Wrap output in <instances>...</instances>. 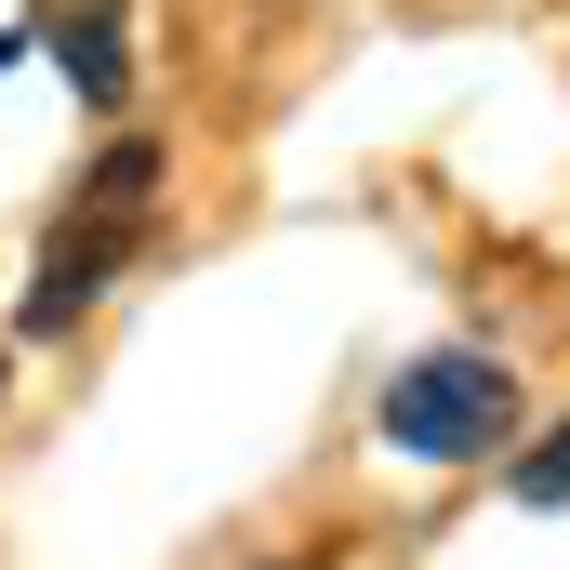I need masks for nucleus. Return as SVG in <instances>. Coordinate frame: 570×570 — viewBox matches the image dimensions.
Returning a JSON list of instances; mask_svg holds the SVG:
<instances>
[{"label": "nucleus", "mask_w": 570, "mask_h": 570, "mask_svg": "<svg viewBox=\"0 0 570 570\" xmlns=\"http://www.w3.org/2000/svg\"><path fill=\"white\" fill-rule=\"evenodd\" d=\"M504 412H518V372H504L491 345H438V358H412V372L372 399V438L412 451V464H464V451L504 438Z\"/></svg>", "instance_id": "1"}, {"label": "nucleus", "mask_w": 570, "mask_h": 570, "mask_svg": "<svg viewBox=\"0 0 570 570\" xmlns=\"http://www.w3.org/2000/svg\"><path fill=\"white\" fill-rule=\"evenodd\" d=\"M120 266H134V226H53V239H40V279H27V332L94 318Z\"/></svg>", "instance_id": "2"}, {"label": "nucleus", "mask_w": 570, "mask_h": 570, "mask_svg": "<svg viewBox=\"0 0 570 570\" xmlns=\"http://www.w3.org/2000/svg\"><path fill=\"white\" fill-rule=\"evenodd\" d=\"M53 67L80 80V107H120V94H134V53H120V0H53Z\"/></svg>", "instance_id": "3"}, {"label": "nucleus", "mask_w": 570, "mask_h": 570, "mask_svg": "<svg viewBox=\"0 0 570 570\" xmlns=\"http://www.w3.org/2000/svg\"><path fill=\"white\" fill-rule=\"evenodd\" d=\"M146 199H159V146H107L94 159V186H80V226H146Z\"/></svg>", "instance_id": "4"}, {"label": "nucleus", "mask_w": 570, "mask_h": 570, "mask_svg": "<svg viewBox=\"0 0 570 570\" xmlns=\"http://www.w3.org/2000/svg\"><path fill=\"white\" fill-rule=\"evenodd\" d=\"M504 491H518V504H544V518H558V504H570V425H544V438H531V451H518V478H504Z\"/></svg>", "instance_id": "5"}]
</instances>
